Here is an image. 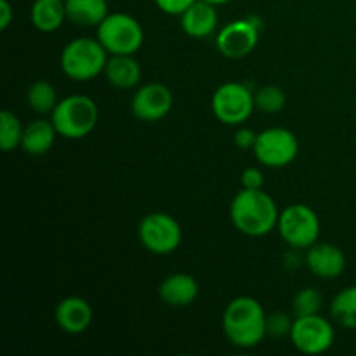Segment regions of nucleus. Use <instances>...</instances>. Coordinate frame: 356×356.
Wrapping results in <instances>:
<instances>
[{"label":"nucleus","instance_id":"f257e3e1","mask_svg":"<svg viewBox=\"0 0 356 356\" xmlns=\"http://www.w3.org/2000/svg\"><path fill=\"white\" fill-rule=\"evenodd\" d=\"M233 226L247 236H264L278 226V209L273 198L261 190H247L235 195L229 207Z\"/></svg>","mask_w":356,"mask_h":356},{"label":"nucleus","instance_id":"f03ea898","mask_svg":"<svg viewBox=\"0 0 356 356\" xmlns=\"http://www.w3.org/2000/svg\"><path fill=\"white\" fill-rule=\"evenodd\" d=\"M268 315L259 301L249 296L236 298L226 306L222 315V329L229 343L236 348H254L264 339Z\"/></svg>","mask_w":356,"mask_h":356},{"label":"nucleus","instance_id":"7ed1b4c3","mask_svg":"<svg viewBox=\"0 0 356 356\" xmlns=\"http://www.w3.org/2000/svg\"><path fill=\"white\" fill-rule=\"evenodd\" d=\"M51 120L59 136L66 139H82L97 125L99 110L89 96L73 94L56 104Z\"/></svg>","mask_w":356,"mask_h":356},{"label":"nucleus","instance_id":"20e7f679","mask_svg":"<svg viewBox=\"0 0 356 356\" xmlns=\"http://www.w3.org/2000/svg\"><path fill=\"white\" fill-rule=\"evenodd\" d=\"M106 49L97 38L80 37L65 45L61 52V68L66 76L76 82L92 80L104 72L106 66Z\"/></svg>","mask_w":356,"mask_h":356},{"label":"nucleus","instance_id":"39448f33","mask_svg":"<svg viewBox=\"0 0 356 356\" xmlns=\"http://www.w3.org/2000/svg\"><path fill=\"white\" fill-rule=\"evenodd\" d=\"M97 40L108 54L134 56L145 42V31L136 17L125 13H111L97 26Z\"/></svg>","mask_w":356,"mask_h":356},{"label":"nucleus","instance_id":"423d86ee","mask_svg":"<svg viewBox=\"0 0 356 356\" xmlns=\"http://www.w3.org/2000/svg\"><path fill=\"white\" fill-rule=\"evenodd\" d=\"M278 232L292 249H309L320 236V219L308 205L292 204L280 212Z\"/></svg>","mask_w":356,"mask_h":356},{"label":"nucleus","instance_id":"0eeeda50","mask_svg":"<svg viewBox=\"0 0 356 356\" xmlns=\"http://www.w3.org/2000/svg\"><path fill=\"white\" fill-rule=\"evenodd\" d=\"M138 235L146 250L159 256L174 252L181 245V225L165 212H152L139 222Z\"/></svg>","mask_w":356,"mask_h":356},{"label":"nucleus","instance_id":"6e6552de","mask_svg":"<svg viewBox=\"0 0 356 356\" xmlns=\"http://www.w3.org/2000/svg\"><path fill=\"white\" fill-rule=\"evenodd\" d=\"M256 110L254 94L243 83L228 82L218 87L212 96V111L226 125H240Z\"/></svg>","mask_w":356,"mask_h":356},{"label":"nucleus","instance_id":"1a4fd4ad","mask_svg":"<svg viewBox=\"0 0 356 356\" xmlns=\"http://www.w3.org/2000/svg\"><path fill=\"white\" fill-rule=\"evenodd\" d=\"M252 149L256 159L264 167L280 169L294 162L299 152V143L294 132L289 129L271 127L257 134Z\"/></svg>","mask_w":356,"mask_h":356},{"label":"nucleus","instance_id":"9d476101","mask_svg":"<svg viewBox=\"0 0 356 356\" xmlns=\"http://www.w3.org/2000/svg\"><path fill=\"white\" fill-rule=\"evenodd\" d=\"M292 344L305 355H320L330 350L336 339L334 327L320 315L296 316L291 330Z\"/></svg>","mask_w":356,"mask_h":356},{"label":"nucleus","instance_id":"9b49d317","mask_svg":"<svg viewBox=\"0 0 356 356\" xmlns=\"http://www.w3.org/2000/svg\"><path fill=\"white\" fill-rule=\"evenodd\" d=\"M261 24L256 19H236L222 26L216 37V45L219 52L226 58L238 59L245 58L247 54L256 49L259 40Z\"/></svg>","mask_w":356,"mask_h":356},{"label":"nucleus","instance_id":"f8f14e48","mask_svg":"<svg viewBox=\"0 0 356 356\" xmlns=\"http://www.w3.org/2000/svg\"><path fill=\"white\" fill-rule=\"evenodd\" d=\"M172 92L163 83H146L132 97V113L143 122H156L172 108Z\"/></svg>","mask_w":356,"mask_h":356},{"label":"nucleus","instance_id":"ddd939ff","mask_svg":"<svg viewBox=\"0 0 356 356\" xmlns=\"http://www.w3.org/2000/svg\"><path fill=\"white\" fill-rule=\"evenodd\" d=\"M306 264L315 277L332 280L343 275L346 268V257L339 247L332 243H313L306 252Z\"/></svg>","mask_w":356,"mask_h":356},{"label":"nucleus","instance_id":"4468645a","mask_svg":"<svg viewBox=\"0 0 356 356\" xmlns=\"http://www.w3.org/2000/svg\"><path fill=\"white\" fill-rule=\"evenodd\" d=\"M54 318L59 329L66 334H82L92 323V308L79 296L61 299L54 309Z\"/></svg>","mask_w":356,"mask_h":356},{"label":"nucleus","instance_id":"2eb2a0df","mask_svg":"<svg viewBox=\"0 0 356 356\" xmlns=\"http://www.w3.org/2000/svg\"><path fill=\"white\" fill-rule=\"evenodd\" d=\"M181 26L184 33L193 38H205L212 35L218 28V10L216 6L197 0L181 14Z\"/></svg>","mask_w":356,"mask_h":356},{"label":"nucleus","instance_id":"dca6fc26","mask_svg":"<svg viewBox=\"0 0 356 356\" xmlns=\"http://www.w3.org/2000/svg\"><path fill=\"white\" fill-rule=\"evenodd\" d=\"M159 294L165 305L174 306V308H183V306L191 305L197 299L198 282L188 273L169 275L160 284Z\"/></svg>","mask_w":356,"mask_h":356},{"label":"nucleus","instance_id":"f3484780","mask_svg":"<svg viewBox=\"0 0 356 356\" xmlns=\"http://www.w3.org/2000/svg\"><path fill=\"white\" fill-rule=\"evenodd\" d=\"M106 80L117 89H132L141 80V66L132 56H111L104 66Z\"/></svg>","mask_w":356,"mask_h":356},{"label":"nucleus","instance_id":"a211bd4d","mask_svg":"<svg viewBox=\"0 0 356 356\" xmlns=\"http://www.w3.org/2000/svg\"><path fill=\"white\" fill-rule=\"evenodd\" d=\"M56 134H58V131H56L52 120H35L24 127L21 148L28 155H45L54 145Z\"/></svg>","mask_w":356,"mask_h":356},{"label":"nucleus","instance_id":"6ab92c4d","mask_svg":"<svg viewBox=\"0 0 356 356\" xmlns=\"http://www.w3.org/2000/svg\"><path fill=\"white\" fill-rule=\"evenodd\" d=\"M65 19H68L65 0H35L31 6V23L38 31H56Z\"/></svg>","mask_w":356,"mask_h":356},{"label":"nucleus","instance_id":"aec40b11","mask_svg":"<svg viewBox=\"0 0 356 356\" xmlns=\"http://www.w3.org/2000/svg\"><path fill=\"white\" fill-rule=\"evenodd\" d=\"M66 16L79 26H99L108 16L106 0H65Z\"/></svg>","mask_w":356,"mask_h":356},{"label":"nucleus","instance_id":"412c9836","mask_svg":"<svg viewBox=\"0 0 356 356\" xmlns=\"http://www.w3.org/2000/svg\"><path fill=\"white\" fill-rule=\"evenodd\" d=\"M330 315L337 325L356 329V285L341 291L330 305Z\"/></svg>","mask_w":356,"mask_h":356},{"label":"nucleus","instance_id":"4be33fe9","mask_svg":"<svg viewBox=\"0 0 356 356\" xmlns=\"http://www.w3.org/2000/svg\"><path fill=\"white\" fill-rule=\"evenodd\" d=\"M26 99L31 110L37 111V113H52L56 104L59 103L54 86L47 80H37L35 83H31Z\"/></svg>","mask_w":356,"mask_h":356},{"label":"nucleus","instance_id":"5701e85b","mask_svg":"<svg viewBox=\"0 0 356 356\" xmlns=\"http://www.w3.org/2000/svg\"><path fill=\"white\" fill-rule=\"evenodd\" d=\"M23 125L19 118L9 110H3L0 113V148L3 152H10L16 146H21L23 139Z\"/></svg>","mask_w":356,"mask_h":356},{"label":"nucleus","instance_id":"b1692460","mask_svg":"<svg viewBox=\"0 0 356 356\" xmlns=\"http://www.w3.org/2000/svg\"><path fill=\"white\" fill-rule=\"evenodd\" d=\"M256 108L264 113H278L285 106V94L277 86H264L254 94Z\"/></svg>","mask_w":356,"mask_h":356},{"label":"nucleus","instance_id":"393cba45","mask_svg":"<svg viewBox=\"0 0 356 356\" xmlns=\"http://www.w3.org/2000/svg\"><path fill=\"white\" fill-rule=\"evenodd\" d=\"M322 294L316 289H302L296 294L294 301H292V312L296 316H308V315H318L320 308H322Z\"/></svg>","mask_w":356,"mask_h":356},{"label":"nucleus","instance_id":"a878e982","mask_svg":"<svg viewBox=\"0 0 356 356\" xmlns=\"http://www.w3.org/2000/svg\"><path fill=\"white\" fill-rule=\"evenodd\" d=\"M292 323L294 322L285 313H271L266 318L268 334H271V336H285V334H291Z\"/></svg>","mask_w":356,"mask_h":356},{"label":"nucleus","instance_id":"bb28decb","mask_svg":"<svg viewBox=\"0 0 356 356\" xmlns=\"http://www.w3.org/2000/svg\"><path fill=\"white\" fill-rule=\"evenodd\" d=\"M193 2H197V0H155L156 7L162 13L170 14V16H181Z\"/></svg>","mask_w":356,"mask_h":356},{"label":"nucleus","instance_id":"cd10ccee","mask_svg":"<svg viewBox=\"0 0 356 356\" xmlns=\"http://www.w3.org/2000/svg\"><path fill=\"white\" fill-rule=\"evenodd\" d=\"M242 186L247 190H261L264 186V174L263 170L256 167H249L242 172Z\"/></svg>","mask_w":356,"mask_h":356},{"label":"nucleus","instance_id":"c85d7f7f","mask_svg":"<svg viewBox=\"0 0 356 356\" xmlns=\"http://www.w3.org/2000/svg\"><path fill=\"white\" fill-rule=\"evenodd\" d=\"M256 139H257V134L254 131H250V129H238L235 138H233V141H235V145L238 146L240 149H249V148H254Z\"/></svg>","mask_w":356,"mask_h":356},{"label":"nucleus","instance_id":"c756f323","mask_svg":"<svg viewBox=\"0 0 356 356\" xmlns=\"http://www.w3.org/2000/svg\"><path fill=\"white\" fill-rule=\"evenodd\" d=\"M14 10L13 6L9 3V0H0V30H7L9 24L13 23Z\"/></svg>","mask_w":356,"mask_h":356},{"label":"nucleus","instance_id":"7c9ffc66","mask_svg":"<svg viewBox=\"0 0 356 356\" xmlns=\"http://www.w3.org/2000/svg\"><path fill=\"white\" fill-rule=\"evenodd\" d=\"M205 2L212 3V6H225V3L232 2V0H205Z\"/></svg>","mask_w":356,"mask_h":356}]
</instances>
